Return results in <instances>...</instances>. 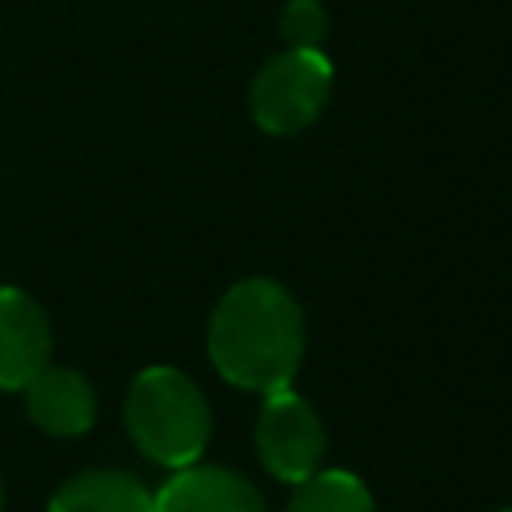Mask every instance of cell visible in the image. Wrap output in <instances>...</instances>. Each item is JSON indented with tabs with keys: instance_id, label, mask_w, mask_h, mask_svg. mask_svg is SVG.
I'll return each instance as SVG.
<instances>
[{
	"instance_id": "8fae6325",
	"label": "cell",
	"mask_w": 512,
	"mask_h": 512,
	"mask_svg": "<svg viewBox=\"0 0 512 512\" xmlns=\"http://www.w3.org/2000/svg\"><path fill=\"white\" fill-rule=\"evenodd\" d=\"M0 508H4V484H0Z\"/></svg>"
},
{
	"instance_id": "6da1fadb",
	"label": "cell",
	"mask_w": 512,
	"mask_h": 512,
	"mask_svg": "<svg viewBox=\"0 0 512 512\" xmlns=\"http://www.w3.org/2000/svg\"><path fill=\"white\" fill-rule=\"evenodd\" d=\"M208 356L236 388H292L304 360V312L296 296L268 276L232 284L208 320Z\"/></svg>"
},
{
	"instance_id": "5b68a950",
	"label": "cell",
	"mask_w": 512,
	"mask_h": 512,
	"mask_svg": "<svg viewBox=\"0 0 512 512\" xmlns=\"http://www.w3.org/2000/svg\"><path fill=\"white\" fill-rule=\"evenodd\" d=\"M48 348L44 308L20 288H0V388H24L48 364Z\"/></svg>"
},
{
	"instance_id": "ba28073f",
	"label": "cell",
	"mask_w": 512,
	"mask_h": 512,
	"mask_svg": "<svg viewBox=\"0 0 512 512\" xmlns=\"http://www.w3.org/2000/svg\"><path fill=\"white\" fill-rule=\"evenodd\" d=\"M48 512H156L152 492L116 468H92L56 488Z\"/></svg>"
},
{
	"instance_id": "30bf717a",
	"label": "cell",
	"mask_w": 512,
	"mask_h": 512,
	"mask_svg": "<svg viewBox=\"0 0 512 512\" xmlns=\"http://www.w3.org/2000/svg\"><path fill=\"white\" fill-rule=\"evenodd\" d=\"M280 36L288 48H320L328 36V12L320 0H288L280 12Z\"/></svg>"
},
{
	"instance_id": "277c9868",
	"label": "cell",
	"mask_w": 512,
	"mask_h": 512,
	"mask_svg": "<svg viewBox=\"0 0 512 512\" xmlns=\"http://www.w3.org/2000/svg\"><path fill=\"white\" fill-rule=\"evenodd\" d=\"M324 448H328L324 424L300 392L292 388L264 392V408L256 420V452H260V464L276 480L300 484L304 476L320 468Z\"/></svg>"
},
{
	"instance_id": "7c38bea8",
	"label": "cell",
	"mask_w": 512,
	"mask_h": 512,
	"mask_svg": "<svg viewBox=\"0 0 512 512\" xmlns=\"http://www.w3.org/2000/svg\"><path fill=\"white\" fill-rule=\"evenodd\" d=\"M496 512H512V508H496Z\"/></svg>"
},
{
	"instance_id": "8992f818",
	"label": "cell",
	"mask_w": 512,
	"mask_h": 512,
	"mask_svg": "<svg viewBox=\"0 0 512 512\" xmlns=\"http://www.w3.org/2000/svg\"><path fill=\"white\" fill-rule=\"evenodd\" d=\"M156 512H268L260 492L232 468L220 464H188L152 492Z\"/></svg>"
},
{
	"instance_id": "3957f363",
	"label": "cell",
	"mask_w": 512,
	"mask_h": 512,
	"mask_svg": "<svg viewBox=\"0 0 512 512\" xmlns=\"http://www.w3.org/2000/svg\"><path fill=\"white\" fill-rule=\"evenodd\" d=\"M332 60L320 48H284L252 80V120L272 136L304 132L328 104Z\"/></svg>"
},
{
	"instance_id": "9c48e42d",
	"label": "cell",
	"mask_w": 512,
	"mask_h": 512,
	"mask_svg": "<svg viewBox=\"0 0 512 512\" xmlns=\"http://www.w3.org/2000/svg\"><path fill=\"white\" fill-rule=\"evenodd\" d=\"M284 512H376V504L360 476L340 468H316L296 484Z\"/></svg>"
},
{
	"instance_id": "52a82bcc",
	"label": "cell",
	"mask_w": 512,
	"mask_h": 512,
	"mask_svg": "<svg viewBox=\"0 0 512 512\" xmlns=\"http://www.w3.org/2000/svg\"><path fill=\"white\" fill-rule=\"evenodd\" d=\"M24 404H28V416L52 436H80L96 420V392H92L88 376H80L72 368L44 364L24 384Z\"/></svg>"
},
{
	"instance_id": "7a4b0ae2",
	"label": "cell",
	"mask_w": 512,
	"mask_h": 512,
	"mask_svg": "<svg viewBox=\"0 0 512 512\" xmlns=\"http://www.w3.org/2000/svg\"><path fill=\"white\" fill-rule=\"evenodd\" d=\"M124 424L132 432V444L164 464V468H188L200 460L208 432H212V412L204 392L168 364L144 368L124 400Z\"/></svg>"
}]
</instances>
